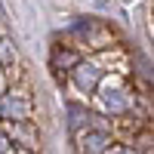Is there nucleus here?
<instances>
[{"instance_id": "423d86ee", "label": "nucleus", "mask_w": 154, "mask_h": 154, "mask_svg": "<svg viewBox=\"0 0 154 154\" xmlns=\"http://www.w3.org/2000/svg\"><path fill=\"white\" fill-rule=\"evenodd\" d=\"M9 139H12V145H22L28 154H34L37 148H40V142H37V130H34V123H9Z\"/></svg>"}, {"instance_id": "9d476101", "label": "nucleus", "mask_w": 154, "mask_h": 154, "mask_svg": "<svg viewBox=\"0 0 154 154\" xmlns=\"http://www.w3.org/2000/svg\"><path fill=\"white\" fill-rule=\"evenodd\" d=\"M12 148H16V145H12L9 133H6V130H0V154H12Z\"/></svg>"}, {"instance_id": "f8f14e48", "label": "nucleus", "mask_w": 154, "mask_h": 154, "mask_svg": "<svg viewBox=\"0 0 154 154\" xmlns=\"http://www.w3.org/2000/svg\"><path fill=\"white\" fill-rule=\"evenodd\" d=\"M0 93H3V74H0Z\"/></svg>"}, {"instance_id": "7ed1b4c3", "label": "nucleus", "mask_w": 154, "mask_h": 154, "mask_svg": "<svg viewBox=\"0 0 154 154\" xmlns=\"http://www.w3.org/2000/svg\"><path fill=\"white\" fill-rule=\"evenodd\" d=\"M31 99L22 96V93H6L3 99H0V117H3L6 123H28L31 120Z\"/></svg>"}, {"instance_id": "39448f33", "label": "nucleus", "mask_w": 154, "mask_h": 154, "mask_svg": "<svg viewBox=\"0 0 154 154\" xmlns=\"http://www.w3.org/2000/svg\"><path fill=\"white\" fill-rule=\"evenodd\" d=\"M71 34L77 37L80 43H89V46H108L105 40V28L96 22V19H77L74 22V28H71Z\"/></svg>"}, {"instance_id": "f03ea898", "label": "nucleus", "mask_w": 154, "mask_h": 154, "mask_svg": "<svg viewBox=\"0 0 154 154\" xmlns=\"http://www.w3.org/2000/svg\"><path fill=\"white\" fill-rule=\"evenodd\" d=\"M71 83H74L77 93L96 96L99 89H102V83H105V68H102L96 59H80L77 68L71 71Z\"/></svg>"}, {"instance_id": "6e6552de", "label": "nucleus", "mask_w": 154, "mask_h": 154, "mask_svg": "<svg viewBox=\"0 0 154 154\" xmlns=\"http://www.w3.org/2000/svg\"><path fill=\"white\" fill-rule=\"evenodd\" d=\"M77 62H80V56H77L71 46H56L53 56H49V65H53L56 71H68V74L77 68Z\"/></svg>"}, {"instance_id": "20e7f679", "label": "nucleus", "mask_w": 154, "mask_h": 154, "mask_svg": "<svg viewBox=\"0 0 154 154\" xmlns=\"http://www.w3.org/2000/svg\"><path fill=\"white\" fill-rule=\"evenodd\" d=\"M111 130H83L77 136V151L80 154H108L114 145Z\"/></svg>"}, {"instance_id": "0eeeda50", "label": "nucleus", "mask_w": 154, "mask_h": 154, "mask_svg": "<svg viewBox=\"0 0 154 154\" xmlns=\"http://www.w3.org/2000/svg\"><path fill=\"white\" fill-rule=\"evenodd\" d=\"M89 123H93V111H86V105L71 102L68 105V126H71V133L80 136L83 130H89Z\"/></svg>"}, {"instance_id": "9b49d317", "label": "nucleus", "mask_w": 154, "mask_h": 154, "mask_svg": "<svg viewBox=\"0 0 154 154\" xmlns=\"http://www.w3.org/2000/svg\"><path fill=\"white\" fill-rule=\"evenodd\" d=\"M108 154H142V151H139L136 145H114Z\"/></svg>"}, {"instance_id": "f257e3e1", "label": "nucleus", "mask_w": 154, "mask_h": 154, "mask_svg": "<svg viewBox=\"0 0 154 154\" xmlns=\"http://www.w3.org/2000/svg\"><path fill=\"white\" fill-rule=\"evenodd\" d=\"M99 99V108L108 114V117H126V114L133 111V96H130V89H126L120 80H111V83H102V89L96 93Z\"/></svg>"}, {"instance_id": "1a4fd4ad", "label": "nucleus", "mask_w": 154, "mask_h": 154, "mask_svg": "<svg viewBox=\"0 0 154 154\" xmlns=\"http://www.w3.org/2000/svg\"><path fill=\"white\" fill-rule=\"evenodd\" d=\"M12 62H16V46L12 40L0 37V68H12Z\"/></svg>"}]
</instances>
